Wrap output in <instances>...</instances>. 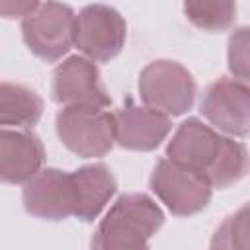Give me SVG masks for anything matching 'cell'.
<instances>
[{
    "label": "cell",
    "instance_id": "cell-3",
    "mask_svg": "<svg viewBox=\"0 0 250 250\" xmlns=\"http://www.w3.org/2000/svg\"><path fill=\"white\" fill-rule=\"evenodd\" d=\"M57 135L82 158L107 154L115 145V115L90 105H66L57 113Z\"/></svg>",
    "mask_w": 250,
    "mask_h": 250
},
{
    "label": "cell",
    "instance_id": "cell-17",
    "mask_svg": "<svg viewBox=\"0 0 250 250\" xmlns=\"http://www.w3.org/2000/svg\"><path fill=\"white\" fill-rule=\"evenodd\" d=\"M229 68L234 80L248 82V27H238L229 39Z\"/></svg>",
    "mask_w": 250,
    "mask_h": 250
},
{
    "label": "cell",
    "instance_id": "cell-2",
    "mask_svg": "<svg viewBox=\"0 0 250 250\" xmlns=\"http://www.w3.org/2000/svg\"><path fill=\"white\" fill-rule=\"evenodd\" d=\"M162 223V209L146 193H125L102 219L92 250H150L148 238Z\"/></svg>",
    "mask_w": 250,
    "mask_h": 250
},
{
    "label": "cell",
    "instance_id": "cell-9",
    "mask_svg": "<svg viewBox=\"0 0 250 250\" xmlns=\"http://www.w3.org/2000/svg\"><path fill=\"white\" fill-rule=\"evenodd\" d=\"M203 117L225 133L234 137L248 135L250 90L248 84L234 78H219L203 94L199 104Z\"/></svg>",
    "mask_w": 250,
    "mask_h": 250
},
{
    "label": "cell",
    "instance_id": "cell-18",
    "mask_svg": "<svg viewBox=\"0 0 250 250\" xmlns=\"http://www.w3.org/2000/svg\"><path fill=\"white\" fill-rule=\"evenodd\" d=\"M37 2H0V16L4 18H23L27 16Z\"/></svg>",
    "mask_w": 250,
    "mask_h": 250
},
{
    "label": "cell",
    "instance_id": "cell-7",
    "mask_svg": "<svg viewBox=\"0 0 250 250\" xmlns=\"http://www.w3.org/2000/svg\"><path fill=\"white\" fill-rule=\"evenodd\" d=\"M127 25L121 14L105 4L82 8L74 21V45L92 61L105 62L125 45Z\"/></svg>",
    "mask_w": 250,
    "mask_h": 250
},
{
    "label": "cell",
    "instance_id": "cell-10",
    "mask_svg": "<svg viewBox=\"0 0 250 250\" xmlns=\"http://www.w3.org/2000/svg\"><path fill=\"white\" fill-rule=\"evenodd\" d=\"M53 98L64 105L109 107L111 98L105 92L98 66L84 57H68L53 72Z\"/></svg>",
    "mask_w": 250,
    "mask_h": 250
},
{
    "label": "cell",
    "instance_id": "cell-12",
    "mask_svg": "<svg viewBox=\"0 0 250 250\" xmlns=\"http://www.w3.org/2000/svg\"><path fill=\"white\" fill-rule=\"evenodd\" d=\"M45 150L29 131L0 129V182L25 184L43 166Z\"/></svg>",
    "mask_w": 250,
    "mask_h": 250
},
{
    "label": "cell",
    "instance_id": "cell-13",
    "mask_svg": "<svg viewBox=\"0 0 250 250\" xmlns=\"http://www.w3.org/2000/svg\"><path fill=\"white\" fill-rule=\"evenodd\" d=\"M76 180V213L74 217L80 221H94L105 203L113 197L117 189V182L105 164H88L72 172Z\"/></svg>",
    "mask_w": 250,
    "mask_h": 250
},
{
    "label": "cell",
    "instance_id": "cell-16",
    "mask_svg": "<svg viewBox=\"0 0 250 250\" xmlns=\"http://www.w3.org/2000/svg\"><path fill=\"white\" fill-rule=\"evenodd\" d=\"M211 250H248V205H242L217 227Z\"/></svg>",
    "mask_w": 250,
    "mask_h": 250
},
{
    "label": "cell",
    "instance_id": "cell-14",
    "mask_svg": "<svg viewBox=\"0 0 250 250\" xmlns=\"http://www.w3.org/2000/svg\"><path fill=\"white\" fill-rule=\"evenodd\" d=\"M43 113V100L39 94L21 84H0V127H31Z\"/></svg>",
    "mask_w": 250,
    "mask_h": 250
},
{
    "label": "cell",
    "instance_id": "cell-4",
    "mask_svg": "<svg viewBox=\"0 0 250 250\" xmlns=\"http://www.w3.org/2000/svg\"><path fill=\"white\" fill-rule=\"evenodd\" d=\"M195 80L176 61H152L139 76V94L148 109L162 115H182L195 100Z\"/></svg>",
    "mask_w": 250,
    "mask_h": 250
},
{
    "label": "cell",
    "instance_id": "cell-11",
    "mask_svg": "<svg viewBox=\"0 0 250 250\" xmlns=\"http://www.w3.org/2000/svg\"><path fill=\"white\" fill-rule=\"evenodd\" d=\"M170 117L125 100L115 113V143L127 150H154L170 133Z\"/></svg>",
    "mask_w": 250,
    "mask_h": 250
},
{
    "label": "cell",
    "instance_id": "cell-6",
    "mask_svg": "<svg viewBox=\"0 0 250 250\" xmlns=\"http://www.w3.org/2000/svg\"><path fill=\"white\" fill-rule=\"evenodd\" d=\"M150 189L174 215L188 217L209 205L213 186L203 174L170 158H160L150 176Z\"/></svg>",
    "mask_w": 250,
    "mask_h": 250
},
{
    "label": "cell",
    "instance_id": "cell-5",
    "mask_svg": "<svg viewBox=\"0 0 250 250\" xmlns=\"http://www.w3.org/2000/svg\"><path fill=\"white\" fill-rule=\"evenodd\" d=\"M74 10L59 2H37L21 18V35L29 51L45 62H55L74 43Z\"/></svg>",
    "mask_w": 250,
    "mask_h": 250
},
{
    "label": "cell",
    "instance_id": "cell-15",
    "mask_svg": "<svg viewBox=\"0 0 250 250\" xmlns=\"http://www.w3.org/2000/svg\"><path fill=\"white\" fill-rule=\"evenodd\" d=\"M184 14L199 29L223 31L234 21L236 4L234 2H186Z\"/></svg>",
    "mask_w": 250,
    "mask_h": 250
},
{
    "label": "cell",
    "instance_id": "cell-1",
    "mask_svg": "<svg viewBox=\"0 0 250 250\" xmlns=\"http://www.w3.org/2000/svg\"><path fill=\"white\" fill-rule=\"evenodd\" d=\"M166 158L203 174L213 188H229L248 170L246 146L221 137L197 117L186 119L166 146Z\"/></svg>",
    "mask_w": 250,
    "mask_h": 250
},
{
    "label": "cell",
    "instance_id": "cell-8",
    "mask_svg": "<svg viewBox=\"0 0 250 250\" xmlns=\"http://www.w3.org/2000/svg\"><path fill=\"white\" fill-rule=\"evenodd\" d=\"M21 199L25 211L33 217L47 221L74 217L78 201L74 174L57 168L39 170L29 182H25Z\"/></svg>",
    "mask_w": 250,
    "mask_h": 250
}]
</instances>
